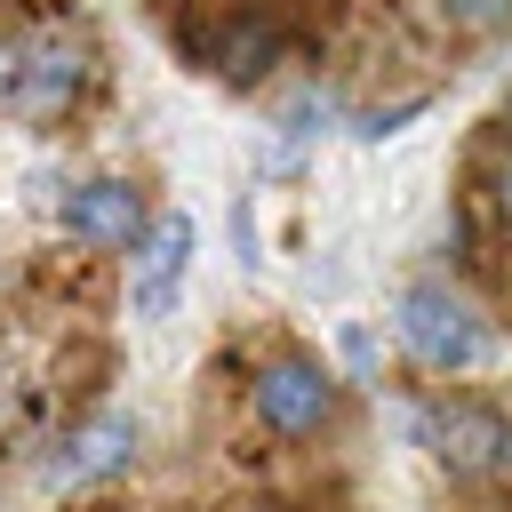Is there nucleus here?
<instances>
[{
  "instance_id": "nucleus-1",
  "label": "nucleus",
  "mask_w": 512,
  "mask_h": 512,
  "mask_svg": "<svg viewBox=\"0 0 512 512\" xmlns=\"http://www.w3.org/2000/svg\"><path fill=\"white\" fill-rule=\"evenodd\" d=\"M88 80H96V56H88V40L64 32V24H40V32H24V40L0 48V112H16V120H32V128L64 120V112L88 96Z\"/></svg>"
},
{
  "instance_id": "nucleus-2",
  "label": "nucleus",
  "mask_w": 512,
  "mask_h": 512,
  "mask_svg": "<svg viewBox=\"0 0 512 512\" xmlns=\"http://www.w3.org/2000/svg\"><path fill=\"white\" fill-rule=\"evenodd\" d=\"M400 344H408L424 368H472V360L488 352L480 312H472L456 288H440V280H416V288L400 296Z\"/></svg>"
},
{
  "instance_id": "nucleus-3",
  "label": "nucleus",
  "mask_w": 512,
  "mask_h": 512,
  "mask_svg": "<svg viewBox=\"0 0 512 512\" xmlns=\"http://www.w3.org/2000/svg\"><path fill=\"white\" fill-rule=\"evenodd\" d=\"M408 432H416L448 472H496V464H512V424H504L496 408H480V400H424V408L408 416Z\"/></svg>"
},
{
  "instance_id": "nucleus-4",
  "label": "nucleus",
  "mask_w": 512,
  "mask_h": 512,
  "mask_svg": "<svg viewBox=\"0 0 512 512\" xmlns=\"http://www.w3.org/2000/svg\"><path fill=\"white\" fill-rule=\"evenodd\" d=\"M184 264H192V216H152L144 240L128 248V312L136 320H160L176 304Z\"/></svg>"
},
{
  "instance_id": "nucleus-5",
  "label": "nucleus",
  "mask_w": 512,
  "mask_h": 512,
  "mask_svg": "<svg viewBox=\"0 0 512 512\" xmlns=\"http://www.w3.org/2000/svg\"><path fill=\"white\" fill-rule=\"evenodd\" d=\"M328 408H336V384H328L312 360H272V368L256 376V416H264L272 432H288V440L320 432Z\"/></svg>"
},
{
  "instance_id": "nucleus-6",
  "label": "nucleus",
  "mask_w": 512,
  "mask_h": 512,
  "mask_svg": "<svg viewBox=\"0 0 512 512\" xmlns=\"http://www.w3.org/2000/svg\"><path fill=\"white\" fill-rule=\"evenodd\" d=\"M128 456H136V424H128V416H88L80 432L56 440V456L40 464V480H48V488H88V480L120 472Z\"/></svg>"
},
{
  "instance_id": "nucleus-7",
  "label": "nucleus",
  "mask_w": 512,
  "mask_h": 512,
  "mask_svg": "<svg viewBox=\"0 0 512 512\" xmlns=\"http://www.w3.org/2000/svg\"><path fill=\"white\" fill-rule=\"evenodd\" d=\"M64 224H72L80 240H96V248H136V240H144V200H136V184L96 176V184H80V192L64 200Z\"/></svg>"
},
{
  "instance_id": "nucleus-8",
  "label": "nucleus",
  "mask_w": 512,
  "mask_h": 512,
  "mask_svg": "<svg viewBox=\"0 0 512 512\" xmlns=\"http://www.w3.org/2000/svg\"><path fill=\"white\" fill-rule=\"evenodd\" d=\"M200 48H208V64H216L232 88H248V80H264V72L280 64V24L256 16V8H240V16H224Z\"/></svg>"
},
{
  "instance_id": "nucleus-9",
  "label": "nucleus",
  "mask_w": 512,
  "mask_h": 512,
  "mask_svg": "<svg viewBox=\"0 0 512 512\" xmlns=\"http://www.w3.org/2000/svg\"><path fill=\"white\" fill-rule=\"evenodd\" d=\"M416 112H424V96H400V104H384V112H360V128H352V136H360V144H376V136H392V128H400V120H416Z\"/></svg>"
},
{
  "instance_id": "nucleus-10",
  "label": "nucleus",
  "mask_w": 512,
  "mask_h": 512,
  "mask_svg": "<svg viewBox=\"0 0 512 512\" xmlns=\"http://www.w3.org/2000/svg\"><path fill=\"white\" fill-rule=\"evenodd\" d=\"M472 32H496V24H512V0H448Z\"/></svg>"
},
{
  "instance_id": "nucleus-11",
  "label": "nucleus",
  "mask_w": 512,
  "mask_h": 512,
  "mask_svg": "<svg viewBox=\"0 0 512 512\" xmlns=\"http://www.w3.org/2000/svg\"><path fill=\"white\" fill-rule=\"evenodd\" d=\"M256 512H280V504H256Z\"/></svg>"
}]
</instances>
